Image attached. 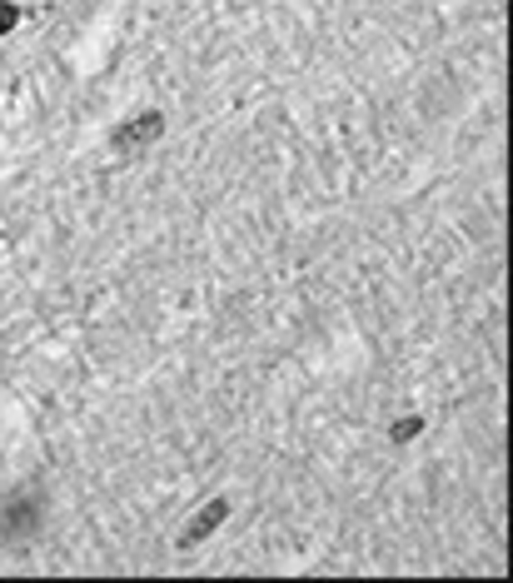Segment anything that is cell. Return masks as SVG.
I'll return each instance as SVG.
<instances>
[{
  "label": "cell",
  "instance_id": "6da1fadb",
  "mask_svg": "<svg viewBox=\"0 0 513 583\" xmlns=\"http://www.w3.org/2000/svg\"><path fill=\"white\" fill-rule=\"evenodd\" d=\"M165 135V115L160 110H145V115H135L130 125H120L115 135H110V145H120V150H135V145H150Z\"/></svg>",
  "mask_w": 513,
  "mask_h": 583
},
{
  "label": "cell",
  "instance_id": "7a4b0ae2",
  "mask_svg": "<svg viewBox=\"0 0 513 583\" xmlns=\"http://www.w3.org/2000/svg\"><path fill=\"white\" fill-rule=\"evenodd\" d=\"M225 518H230V498H210V504H204L200 514H194L190 524H184V529H180V549H190V543L210 539V534L220 529Z\"/></svg>",
  "mask_w": 513,
  "mask_h": 583
},
{
  "label": "cell",
  "instance_id": "3957f363",
  "mask_svg": "<svg viewBox=\"0 0 513 583\" xmlns=\"http://www.w3.org/2000/svg\"><path fill=\"white\" fill-rule=\"evenodd\" d=\"M15 21H21V11H15L11 0H0V35H11V31H15Z\"/></svg>",
  "mask_w": 513,
  "mask_h": 583
},
{
  "label": "cell",
  "instance_id": "277c9868",
  "mask_svg": "<svg viewBox=\"0 0 513 583\" xmlns=\"http://www.w3.org/2000/svg\"><path fill=\"white\" fill-rule=\"evenodd\" d=\"M418 429H424V419H414V414H409V419H399V424H394V439L404 444V439H414Z\"/></svg>",
  "mask_w": 513,
  "mask_h": 583
}]
</instances>
